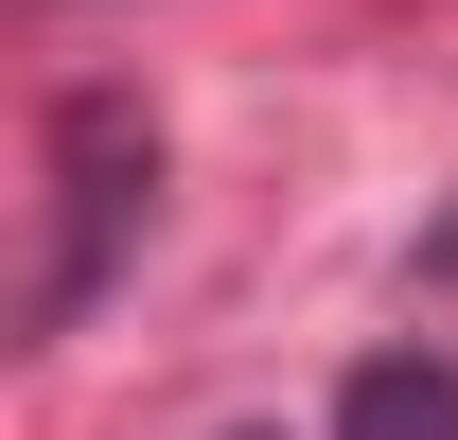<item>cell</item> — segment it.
Returning a JSON list of instances; mask_svg holds the SVG:
<instances>
[{
	"label": "cell",
	"instance_id": "cell-1",
	"mask_svg": "<svg viewBox=\"0 0 458 440\" xmlns=\"http://www.w3.org/2000/svg\"><path fill=\"white\" fill-rule=\"evenodd\" d=\"M36 159H54V247H36V282H18V334H71L123 265H141V229H159V106L89 71V89H54Z\"/></svg>",
	"mask_w": 458,
	"mask_h": 440
},
{
	"label": "cell",
	"instance_id": "cell-2",
	"mask_svg": "<svg viewBox=\"0 0 458 440\" xmlns=\"http://www.w3.org/2000/svg\"><path fill=\"white\" fill-rule=\"evenodd\" d=\"M335 440H458V352H370L335 387Z\"/></svg>",
	"mask_w": 458,
	"mask_h": 440
},
{
	"label": "cell",
	"instance_id": "cell-3",
	"mask_svg": "<svg viewBox=\"0 0 458 440\" xmlns=\"http://www.w3.org/2000/svg\"><path fill=\"white\" fill-rule=\"evenodd\" d=\"M423 282H458V229H423Z\"/></svg>",
	"mask_w": 458,
	"mask_h": 440
},
{
	"label": "cell",
	"instance_id": "cell-4",
	"mask_svg": "<svg viewBox=\"0 0 458 440\" xmlns=\"http://www.w3.org/2000/svg\"><path fill=\"white\" fill-rule=\"evenodd\" d=\"M247 440H265V423H247Z\"/></svg>",
	"mask_w": 458,
	"mask_h": 440
}]
</instances>
